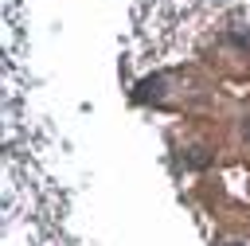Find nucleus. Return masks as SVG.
<instances>
[{
	"instance_id": "f03ea898",
	"label": "nucleus",
	"mask_w": 250,
	"mask_h": 246,
	"mask_svg": "<svg viewBox=\"0 0 250 246\" xmlns=\"http://www.w3.org/2000/svg\"><path fill=\"white\" fill-rule=\"evenodd\" d=\"M230 246H242V242H230Z\"/></svg>"
},
{
	"instance_id": "f257e3e1",
	"label": "nucleus",
	"mask_w": 250,
	"mask_h": 246,
	"mask_svg": "<svg viewBox=\"0 0 250 246\" xmlns=\"http://www.w3.org/2000/svg\"><path fill=\"white\" fill-rule=\"evenodd\" d=\"M242 137H246V141H250V121H242Z\"/></svg>"
}]
</instances>
